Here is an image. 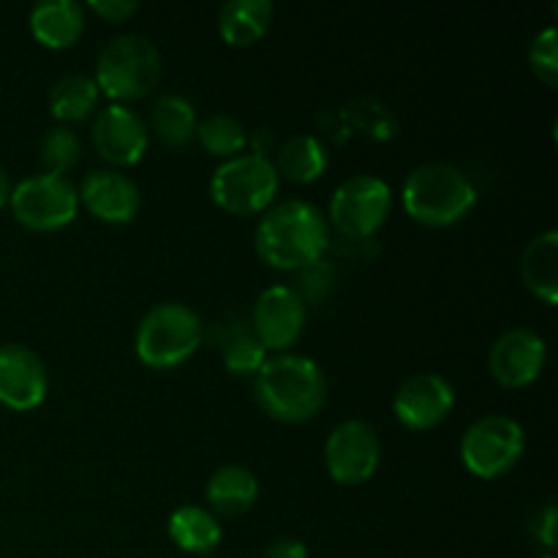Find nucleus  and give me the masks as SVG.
Listing matches in <instances>:
<instances>
[{"instance_id": "27", "label": "nucleus", "mask_w": 558, "mask_h": 558, "mask_svg": "<svg viewBox=\"0 0 558 558\" xmlns=\"http://www.w3.org/2000/svg\"><path fill=\"white\" fill-rule=\"evenodd\" d=\"M41 163L47 169V174H60L65 178V172L80 163L82 158V140L71 125H54L44 134L41 140Z\"/></svg>"}, {"instance_id": "9", "label": "nucleus", "mask_w": 558, "mask_h": 558, "mask_svg": "<svg viewBox=\"0 0 558 558\" xmlns=\"http://www.w3.org/2000/svg\"><path fill=\"white\" fill-rule=\"evenodd\" d=\"M392 207V189L376 174H352L330 196V221L343 238L365 240L381 229Z\"/></svg>"}, {"instance_id": "4", "label": "nucleus", "mask_w": 558, "mask_h": 558, "mask_svg": "<svg viewBox=\"0 0 558 558\" xmlns=\"http://www.w3.org/2000/svg\"><path fill=\"white\" fill-rule=\"evenodd\" d=\"M205 327L199 314L185 303H158L142 316L134 336V352L147 368L169 371L194 357L202 347Z\"/></svg>"}, {"instance_id": "1", "label": "nucleus", "mask_w": 558, "mask_h": 558, "mask_svg": "<svg viewBox=\"0 0 558 558\" xmlns=\"http://www.w3.org/2000/svg\"><path fill=\"white\" fill-rule=\"evenodd\" d=\"M330 243L327 218L305 199H283L267 207L256 227V254L276 270H300L319 262Z\"/></svg>"}, {"instance_id": "12", "label": "nucleus", "mask_w": 558, "mask_h": 558, "mask_svg": "<svg viewBox=\"0 0 558 558\" xmlns=\"http://www.w3.org/2000/svg\"><path fill=\"white\" fill-rule=\"evenodd\" d=\"M93 147L112 167H134L145 158L150 131L142 114L125 104H109L96 114L90 129Z\"/></svg>"}, {"instance_id": "22", "label": "nucleus", "mask_w": 558, "mask_h": 558, "mask_svg": "<svg viewBox=\"0 0 558 558\" xmlns=\"http://www.w3.org/2000/svg\"><path fill=\"white\" fill-rule=\"evenodd\" d=\"M276 172L278 178H287L292 183H314L330 167V153H327L325 142L316 140L311 134L289 136L276 156Z\"/></svg>"}, {"instance_id": "14", "label": "nucleus", "mask_w": 558, "mask_h": 558, "mask_svg": "<svg viewBox=\"0 0 558 558\" xmlns=\"http://www.w3.org/2000/svg\"><path fill=\"white\" fill-rule=\"evenodd\" d=\"M548 360V347L539 332L529 327H512L501 332L488 352V371L501 387L521 390L539 379Z\"/></svg>"}, {"instance_id": "30", "label": "nucleus", "mask_w": 558, "mask_h": 558, "mask_svg": "<svg viewBox=\"0 0 558 558\" xmlns=\"http://www.w3.org/2000/svg\"><path fill=\"white\" fill-rule=\"evenodd\" d=\"M534 537L545 545L548 550L556 548V507L545 505L537 512V526H534Z\"/></svg>"}, {"instance_id": "7", "label": "nucleus", "mask_w": 558, "mask_h": 558, "mask_svg": "<svg viewBox=\"0 0 558 558\" xmlns=\"http://www.w3.org/2000/svg\"><path fill=\"white\" fill-rule=\"evenodd\" d=\"M526 452V434L510 414H485L461 436V463L480 480H499L518 466Z\"/></svg>"}, {"instance_id": "29", "label": "nucleus", "mask_w": 558, "mask_h": 558, "mask_svg": "<svg viewBox=\"0 0 558 558\" xmlns=\"http://www.w3.org/2000/svg\"><path fill=\"white\" fill-rule=\"evenodd\" d=\"M87 9L107 22H125L140 11V3L136 0H90Z\"/></svg>"}, {"instance_id": "2", "label": "nucleus", "mask_w": 558, "mask_h": 558, "mask_svg": "<svg viewBox=\"0 0 558 558\" xmlns=\"http://www.w3.org/2000/svg\"><path fill=\"white\" fill-rule=\"evenodd\" d=\"M256 403L278 423H305L327 401V379L319 363L303 354H276L254 376Z\"/></svg>"}, {"instance_id": "26", "label": "nucleus", "mask_w": 558, "mask_h": 558, "mask_svg": "<svg viewBox=\"0 0 558 558\" xmlns=\"http://www.w3.org/2000/svg\"><path fill=\"white\" fill-rule=\"evenodd\" d=\"M223 368L234 376H256V371L265 365L267 349L251 327H232L221 341Z\"/></svg>"}, {"instance_id": "25", "label": "nucleus", "mask_w": 558, "mask_h": 558, "mask_svg": "<svg viewBox=\"0 0 558 558\" xmlns=\"http://www.w3.org/2000/svg\"><path fill=\"white\" fill-rule=\"evenodd\" d=\"M196 140L202 142L210 156L218 158H234L245 150L248 145V131L232 114H210V118L199 120L196 125Z\"/></svg>"}, {"instance_id": "11", "label": "nucleus", "mask_w": 558, "mask_h": 558, "mask_svg": "<svg viewBox=\"0 0 558 558\" xmlns=\"http://www.w3.org/2000/svg\"><path fill=\"white\" fill-rule=\"evenodd\" d=\"M305 319H308V314H305V303L298 289L276 283V287H267L256 298L251 330H254V336L259 338L267 352L283 354L300 341L305 330Z\"/></svg>"}, {"instance_id": "21", "label": "nucleus", "mask_w": 558, "mask_h": 558, "mask_svg": "<svg viewBox=\"0 0 558 558\" xmlns=\"http://www.w3.org/2000/svg\"><path fill=\"white\" fill-rule=\"evenodd\" d=\"M167 532L169 539H172L180 550L196 556H207L210 550H216L223 537L218 518L213 515L207 507L199 505L178 507V510L169 515Z\"/></svg>"}, {"instance_id": "20", "label": "nucleus", "mask_w": 558, "mask_h": 558, "mask_svg": "<svg viewBox=\"0 0 558 558\" xmlns=\"http://www.w3.org/2000/svg\"><path fill=\"white\" fill-rule=\"evenodd\" d=\"M272 14L270 0H229L218 11V33L232 47H251L270 31Z\"/></svg>"}, {"instance_id": "16", "label": "nucleus", "mask_w": 558, "mask_h": 558, "mask_svg": "<svg viewBox=\"0 0 558 558\" xmlns=\"http://www.w3.org/2000/svg\"><path fill=\"white\" fill-rule=\"evenodd\" d=\"M80 202L104 223H129L140 216L142 194L120 169H93L80 185Z\"/></svg>"}, {"instance_id": "8", "label": "nucleus", "mask_w": 558, "mask_h": 558, "mask_svg": "<svg viewBox=\"0 0 558 558\" xmlns=\"http://www.w3.org/2000/svg\"><path fill=\"white\" fill-rule=\"evenodd\" d=\"M9 207L31 232H58L80 213V194L69 178L41 172L20 180L11 189Z\"/></svg>"}, {"instance_id": "18", "label": "nucleus", "mask_w": 558, "mask_h": 558, "mask_svg": "<svg viewBox=\"0 0 558 558\" xmlns=\"http://www.w3.org/2000/svg\"><path fill=\"white\" fill-rule=\"evenodd\" d=\"M205 496L213 515L240 518L254 510L256 499H259V480L251 469L229 463V466L213 472V477L207 480Z\"/></svg>"}, {"instance_id": "34", "label": "nucleus", "mask_w": 558, "mask_h": 558, "mask_svg": "<svg viewBox=\"0 0 558 558\" xmlns=\"http://www.w3.org/2000/svg\"><path fill=\"white\" fill-rule=\"evenodd\" d=\"M205 558H213V556H205Z\"/></svg>"}, {"instance_id": "10", "label": "nucleus", "mask_w": 558, "mask_h": 558, "mask_svg": "<svg viewBox=\"0 0 558 558\" xmlns=\"http://www.w3.org/2000/svg\"><path fill=\"white\" fill-rule=\"evenodd\" d=\"M381 461V441L365 420H347L327 436L325 466L332 483L363 485L376 474Z\"/></svg>"}, {"instance_id": "31", "label": "nucleus", "mask_w": 558, "mask_h": 558, "mask_svg": "<svg viewBox=\"0 0 558 558\" xmlns=\"http://www.w3.org/2000/svg\"><path fill=\"white\" fill-rule=\"evenodd\" d=\"M262 558H308V548H305V543H300V539L283 537L267 545Z\"/></svg>"}, {"instance_id": "13", "label": "nucleus", "mask_w": 558, "mask_h": 558, "mask_svg": "<svg viewBox=\"0 0 558 558\" xmlns=\"http://www.w3.org/2000/svg\"><path fill=\"white\" fill-rule=\"evenodd\" d=\"M456 407V387L436 371H420L398 387L392 412L409 430H430L445 423Z\"/></svg>"}, {"instance_id": "6", "label": "nucleus", "mask_w": 558, "mask_h": 558, "mask_svg": "<svg viewBox=\"0 0 558 558\" xmlns=\"http://www.w3.org/2000/svg\"><path fill=\"white\" fill-rule=\"evenodd\" d=\"M281 178L265 153H240L213 172L210 196L232 216H256L276 205Z\"/></svg>"}, {"instance_id": "23", "label": "nucleus", "mask_w": 558, "mask_h": 558, "mask_svg": "<svg viewBox=\"0 0 558 558\" xmlns=\"http://www.w3.org/2000/svg\"><path fill=\"white\" fill-rule=\"evenodd\" d=\"M98 98H101V90L93 76L65 74L49 90V112L60 125L80 123L96 112Z\"/></svg>"}, {"instance_id": "28", "label": "nucleus", "mask_w": 558, "mask_h": 558, "mask_svg": "<svg viewBox=\"0 0 558 558\" xmlns=\"http://www.w3.org/2000/svg\"><path fill=\"white\" fill-rule=\"evenodd\" d=\"M529 65L548 87L558 85V47H556V27L548 25L539 31L529 44Z\"/></svg>"}, {"instance_id": "32", "label": "nucleus", "mask_w": 558, "mask_h": 558, "mask_svg": "<svg viewBox=\"0 0 558 558\" xmlns=\"http://www.w3.org/2000/svg\"><path fill=\"white\" fill-rule=\"evenodd\" d=\"M9 194H11V180L5 174V169L0 167V207L9 205Z\"/></svg>"}, {"instance_id": "15", "label": "nucleus", "mask_w": 558, "mask_h": 558, "mask_svg": "<svg viewBox=\"0 0 558 558\" xmlns=\"http://www.w3.org/2000/svg\"><path fill=\"white\" fill-rule=\"evenodd\" d=\"M49 390L44 360L25 343L0 347V403L11 412H31L41 407Z\"/></svg>"}, {"instance_id": "19", "label": "nucleus", "mask_w": 558, "mask_h": 558, "mask_svg": "<svg viewBox=\"0 0 558 558\" xmlns=\"http://www.w3.org/2000/svg\"><path fill=\"white\" fill-rule=\"evenodd\" d=\"M521 276L523 283L534 298L543 303L556 305L558 303V232L548 229V232L537 234L532 243L523 248L521 256Z\"/></svg>"}, {"instance_id": "3", "label": "nucleus", "mask_w": 558, "mask_h": 558, "mask_svg": "<svg viewBox=\"0 0 558 558\" xmlns=\"http://www.w3.org/2000/svg\"><path fill=\"white\" fill-rule=\"evenodd\" d=\"M401 199L412 221L445 229L472 213L477 205V185L452 163L428 161L409 172Z\"/></svg>"}, {"instance_id": "33", "label": "nucleus", "mask_w": 558, "mask_h": 558, "mask_svg": "<svg viewBox=\"0 0 558 558\" xmlns=\"http://www.w3.org/2000/svg\"><path fill=\"white\" fill-rule=\"evenodd\" d=\"M537 558H554L550 554H545V556H537Z\"/></svg>"}, {"instance_id": "24", "label": "nucleus", "mask_w": 558, "mask_h": 558, "mask_svg": "<svg viewBox=\"0 0 558 558\" xmlns=\"http://www.w3.org/2000/svg\"><path fill=\"white\" fill-rule=\"evenodd\" d=\"M196 125H199V120H196L194 104L178 93H167L153 104L150 129L147 131H153L163 145L183 147L196 136Z\"/></svg>"}, {"instance_id": "17", "label": "nucleus", "mask_w": 558, "mask_h": 558, "mask_svg": "<svg viewBox=\"0 0 558 558\" xmlns=\"http://www.w3.org/2000/svg\"><path fill=\"white\" fill-rule=\"evenodd\" d=\"M31 33L47 49H69L85 33V5L76 0H44L31 11Z\"/></svg>"}, {"instance_id": "5", "label": "nucleus", "mask_w": 558, "mask_h": 558, "mask_svg": "<svg viewBox=\"0 0 558 558\" xmlns=\"http://www.w3.org/2000/svg\"><path fill=\"white\" fill-rule=\"evenodd\" d=\"M93 80L112 104L140 101L150 96L161 80V54L150 38L136 33L118 36L98 54Z\"/></svg>"}]
</instances>
